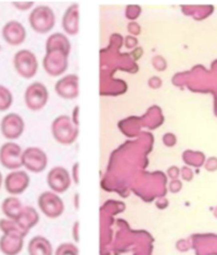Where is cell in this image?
<instances>
[{"instance_id": "obj_1", "label": "cell", "mask_w": 217, "mask_h": 255, "mask_svg": "<svg viewBox=\"0 0 217 255\" xmlns=\"http://www.w3.org/2000/svg\"><path fill=\"white\" fill-rule=\"evenodd\" d=\"M29 22L31 28L38 33H46L49 32L55 22L54 13L50 7L48 6H38L31 12L29 16Z\"/></svg>"}, {"instance_id": "obj_2", "label": "cell", "mask_w": 217, "mask_h": 255, "mask_svg": "<svg viewBox=\"0 0 217 255\" xmlns=\"http://www.w3.org/2000/svg\"><path fill=\"white\" fill-rule=\"evenodd\" d=\"M37 204L39 210L48 218H58L64 213L65 206L58 194L53 191H45L38 197Z\"/></svg>"}, {"instance_id": "obj_3", "label": "cell", "mask_w": 217, "mask_h": 255, "mask_svg": "<svg viewBox=\"0 0 217 255\" xmlns=\"http://www.w3.org/2000/svg\"><path fill=\"white\" fill-rule=\"evenodd\" d=\"M21 163L25 168L31 172L38 173L46 169L48 157L45 151L37 147H29L22 151Z\"/></svg>"}, {"instance_id": "obj_4", "label": "cell", "mask_w": 217, "mask_h": 255, "mask_svg": "<svg viewBox=\"0 0 217 255\" xmlns=\"http://www.w3.org/2000/svg\"><path fill=\"white\" fill-rule=\"evenodd\" d=\"M22 149L13 141L5 142L0 147V164L9 170H18L22 167Z\"/></svg>"}, {"instance_id": "obj_5", "label": "cell", "mask_w": 217, "mask_h": 255, "mask_svg": "<svg viewBox=\"0 0 217 255\" xmlns=\"http://www.w3.org/2000/svg\"><path fill=\"white\" fill-rule=\"evenodd\" d=\"M13 64L18 75L26 79L33 77L38 67L36 57L29 50H20L16 53L14 55Z\"/></svg>"}, {"instance_id": "obj_6", "label": "cell", "mask_w": 217, "mask_h": 255, "mask_svg": "<svg viewBox=\"0 0 217 255\" xmlns=\"http://www.w3.org/2000/svg\"><path fill=\"white\" fill-rule=\"evenodd\" d=\"M23 130H25V123L18 114H6L0 123V131L6 139L14 140L19 138Z\"/></svg>"}, {"instance_id": "obj_7", "label": "cell", "mask_w": 217, "mask_h": 255, "mask_svg": "<svg viewBox=\"0 0 217 255\" xmlns=\"http://www.w3.org/2000/svg\"><path fill=\"white\" fill-rule=\"evenodd\" d=\"M47 184L55 194L65 193L71 185L70 174L64 167H53L47 175Z\"/></svg>"}, {"instance_id": "obj_8", "label": "cell", "mask_w": 217, "mask_h": 255, "mask_svg": "<svg viewBox=\"0 0 217 255\" xmlns=\"http://www.w3.org/2000/svg\"><path fill=\"white\" fill-rule=\"evenodd\" d=\"M5 190L11 196L22 194L30 184V177L23 170H13L3 180Z\"/></svg>"}, {"instance_id": "obj_9", "label": "cell", "mask_w": 217, "mask_h": 255, "mask_svg": "<svg viewBox=\"0 0 217 255\" xmlns=\"http://www.w3.org/2000/svg\"><path fill=\"white\" fill-rule=\"evenodd\" d=\"M25 100L27 107L32 111L43 109L48 100V92L44 84L35 82L29 85L25 93Z\"/></svg>"}, {"instance_id": "obj_10", "label": "cell", "mask_w": 217, "mask_h": 255, "mask_svg": "<svg viewBox=\"0 0 217 255\" xmlns=\"http://www.w3.org/2000/svg\"><path fill=\"white\" fill-rule=\"evenodd\" d=\"M25 235L17 232H6L0 237V251L4 255H18L23 247Z\"/></svg>"}, {"instance_id": "obj_11", "label": "cell", "mask_w": 217, "mask_h": 255, "mask_svg": "<svg viewBox=\"0 0 217 255\" xmlns=\"http://www.w3.org/2000/svg\"><path fill=\"white\" fill-rule=\"evenodd\" d=\"M2 36L4 41L11 46L22 44L26 38V29L19 21L11 20L6 22L2 28Z\"/></svg>"}, {"instance_id": "obj_12", "label": "cell", "mask_w": 217, "mask_h": 255, "mask_svg": "<svg viewBox=\"0 0 217 255\" xmlns=\"http://www.w3.org/2000/svg\"><path fill=\"white\" fill-rule=\"evenodd\" d=\"M52 133L54 139L59 141L62 145H70L77 139L78 136V128L77 126L71 125L67 129H63L60 123L55 119L52 124Z\"/></svg>"}, {"instance_id": "obj_13", "label": "cell", "mask_w": 217, "mask_h": 255, "mask_svg": "<svg viewBox=\"0 0 217 255\" xmlns=\"http://www.w3.org/2000/svg\"><path fill=\"white\" fill-rule=\"evenodd\" d=\"M29 255H53L51 243L44 236H35L28 245Z\"/></svg>"}, {"instance_id": "obj_14", "label": "cell", "mask_w": 217, "mask_h": 255, "mask_svg": "<svg viewBox=\"0 0 217 255\" xmlns=\"http://www.w3.org/2000/svg\"><path fill=\"white\" fill-rule=\"evenodd\" d=\"M23 205L17 197L10 196L5 198L1 203V211L5 218L16 220L21 213Z\"/></svg>"}, {"instance_id": "obj_15", "label": "cell", "mask_w": 217, "mask_h": 255, "mask_svg": "<svg viewBox=\"0 0 217 255\" xmlns=\"http://www.w3.org/2000/svg\"><path fill=\"white\" fill-rule=\"evenodd\" d=\"M23 232L28 233L31 228L36 226L38 222V214L35 209L31 206H23L19 217L15 220Z\"/></svg>"}, {"instance_id": "obj_16", "label": "cell", "mask_w": 217, "mask_h": 255, "mask_svg": "<svg viewBox=\"0 0 217 255\" xmlns=\"http://www.w3.org/2000/svg\"><path fill=\"white\" fill-rule=\"evenodd\" d=\"M78 5L74 4L71 7H69V10L65 12L63 17V28L68 33L71 35L76 34L78 32V10H77Z\"/></svg>"}, {"instance_id": "obj_17", "label": "cell", "mask_w": 217, "mask_h": 255, "mask_svg": "<svg viewBox=\"0 0 217 255\" xmlns=\"http://www.w3.org/2000/svg\"><path fill=\"white\" fill-rule=\"evenodd\" d=\"M13 103V95L4 85L0 84V112L9 110Z\"/></svg>"}, {"instance_id": "obj_18", "label": "cell", "mask_w": 217, "mask_h": 255, "mask_svg": "<svg viewBox=\"0 0 217 255\" xmlns=\"http://www.w3.org/2000/svg\"><path fill=\"white\" fill-rule=\"evenodd\" d=\"M54 255H79V249L75 244L64 243L58 247Z\"/></svg>"}, {"instance_id": "obj_19", "label": "cell", "mask_w": 217, "mask_h": 255, "mask_svg": "<svg viewBox=\"0 0 217 255\" xmlns=\"http://www.w3.org/2000/svg\"><path fill=\"white\" fill-rule=\"evenodd\" d=\"M78 167H79V164H75L74 167H72V170H74V180L76 183L79 182V177H78Z\"/></svg>"}, {"instance_id": "obj_20", "label": "cell", "mask_w": 217, "mask_h": 255, "mask_svg": "<svg viewBox=\"0 0 217 255\" xmlns=\"http://www.w3.org/2000/svg\"><path fill=\"white\" fill-rule=\"evenodd\" d=\"M2 183H3V178H2V174L0 172V188L2 186Z\"/></svg>"}]
</instances>
